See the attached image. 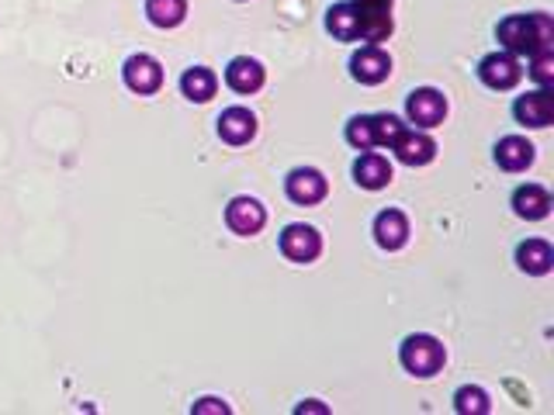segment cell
Masks as SVG:
<instances>
[{"mask_svg": "<svg viewBox=\"0 0 554 415\" xmlns=\"http://www.w3.org/2000/svg\"><path fill=\"white\" fill-rule=\"evenodd\" d=\"M146 18L156 28H177L187 18V0H146Z\"/></svg>", "mask_w": 554, "mask_h": 415, "instance_id": "obj_21", "label": "cell"}, {"mask_svg": "<svg viewBox=\"0 0 554 415\" xmlns=\"http://www.w3.org/2000/svg\"><path fill=\"white\" fill-rule=\"evenodd\" d=\"M215 90H219V77H215L208 66H191V70L181 77V94L187 97V101H194V104L212 101Z\"/></svg>", "mask_w": 554, "mask_h": 415, "instance_id": "obj_20", "label": "cell"}, {"mask_svg": "<svg viewBox=\"0 0 554 415\" xmlns=\"http://www.w3.org/2000/svg\"><path fill=\"white\" fill-rule=\"evenodd\" d=\"M226 225L236 236H257L260 229L267 225V211L257 198H232L226 208Z\"/></svg>", "mask_w": 554, "mask_h": 415, "instance_id": "obj_10", "label": "cell"}, {"mask_svg": "<svg viewBox=\"0 0 554 415\" xmlns=\"http://www.w3.org/2000/svg\"><path fill=\"white\" fill-rule=\"evenodd\" d=\"M513 115H516V122L527 128H548L554 122V94L548 87L530 90V94H523L520 101L513 104Z\"/></svg>", "mask_w": 554, "mask_h": 415, "instance_id": "obj_9", "label": "cell"}, {"mask_svg": "<svg viewBox=\"0 0 554 415\" xmlns=\"http://www.w3.org/2000/svg\"><path fill=\"white\" fill-rule=\"evenodd\" d=\"M374 132H378V146H392L406 132V122L395 115H374Z\"/></svg>", "mask_w": 554, "mask_h": 415, "instance_id": "obj_25", "label": "cell"}, {"mask_svg": "<svg viewBox=\"0 0 554 415\" xmlns=\"http://www.w3.org/2000/svg\"><path fill=\"white\" fill-rule=\"evenodd\" d=\"M191 412H194V415H201V412H222V415H226V412H229V405H226V402H219V398H201V402L194 405Z\"/></svg>", "mask_w": 554, "mask_h": 415, "instance_id": "obj_26", "label": "cell"}, {"mask_svg": "<svg viewBox=\"0 0 554 415\" xmlns=\"http://www.w3.org/2000/svg\"><path fill=\"white\" fill-rule=\"evenodd\" d=\"M122 77H125V87L132 90V94H156V90L163 87V66L156 63L153 56H146V52H139V56H129L122 66Z\"/></svg>", "mask_w": 554, "mask_h": 415, "instance_id": "obj_8", "label": "cell"}, {"mask_svg": "<svg viewBox=\"0 0 554 415\" xmlns=\"http://www.w3.org/2000/svg\"><path fill=\"white\" fill-rule=\"evenodd\" d=\"M406 118L416 128H437L447 118V97L437 87H416L406 97Z\"/></svg>", "mask_w": 554, "mask_h": 415, "instance_id": "obj_3", "label": "cell"}, {"mask_svg": "<svg viewBox=\"0 0 554 415\" xmlns=\"http://www.w3.org/2000/svg\"><path fill=\"white\" fill-rule=\"evenodd\" d=\"M554 208L551 201V191L541 184H523L513 191V211L520 218H527V222H541V218H548Z\"/></svg>", "mask_w": 554, "mask_h": 415, "instance_id": "obj_14", "label": "cell"}, {"mask_svg": "<svg viewBox=\"0 0 554 415\" xmlns=\"http://www.w3.org/2000/svg\"><path fill=\"white\" fill-rule=\"evenodd\" d=\"M219 135L229 146H246L257 135V115L250 108H239V104L236 108H226L219 115Z\"/></svg>", "mask_w": 554, "mask_h": 415, "instance_id": "obj_13", "label": "cell"}, {"mask_svg": "<svg viewBox=\"0 0 554 415\" xmlns=\"http://www.w3.org/2000/svg\"><path fill=\"white\" fill-rule=\"evenodd\" d=\"M281 253L288 256L291 263H312L323 253V236H319L312 225L295 222L281 232Z\"/></svg>", "mask_w": 554, "mask_h": 415, "instance_id": "obj_7", "label": "cell"}, {"mask_svg": "<svg viewBox=\"0 0 554 415\" xmlns=\"http://www.w3.org/2000/svg\"><path fill=\"white\" fill-rule=\"evenodd\" d=\"M264 80H267L264 66L250 56H236L226 66V83L236 90V94H257V90L264 87Z\"/></svg>", "mask_w": 554, "mask_h": 415, "instance_id": "obj_18", "label": "cell"}, {"mask_svg": "<svg viewBox=\"0 0 554 415\" xmlns=\"http://www.w3.org/2000/svg\"><path fill=\"white\" fill-rule=\"evenodd\" d=\"M357 7H378V11H392V0H354Z\"/></svg>", "mask_w": 554, "mask_h": 415, "instance_id": "obj_27", "label": "cell"}, {"mask_svg": "<svg viewBox=\"0 0 554 415\" xmlns=\"http://www.w3.org/2000/svg\"><path fill=\"white\" fill-rule=\"evenodd\" d=\"M284 194H288L295 205H305V208L319 205L329 194V180L316 170V166H298V170H291L288 180H284Z\"/></svg>", "mask_w": 554, "mask_h": 415, "instance_id": "obj_6", "label": "cell"}, {"mask_svg": "<svg viewBox=\"0 0 554 415\" xmlns=\"http://www.w3.org/2000/svg\"><path fill=\"white\" fill-rule=\"evenodd\" d=\"M530 77H534L541 87H551L554 83V49H544V52H534L530 56Z\"/></svg>", "mask_w": 554, "mask_h": 415, "instance_id": "obj_24", "label": "cell"}, {"mask_svg": "<svg viewBox=\"0 0 554 415\" xmlns=\"http://www.w3.org/2000/svg\"><path fill=\"white\" fill-rule=\"evenodd\" d=\"M537 149L534 142H527L523 135H506V139L496 142V163L503 166L506 173H520L534 163Z\"/></svg>", "mask_w": 554, "mask_h": 415, "instance_id": "obj_19", "label": "cell"}, {"mask_svg": "<svg viewBox=\"0 0 554 415\" xmlns=\"http://www.w3.org/2000/svg\"><path fill=\"white\" fill-rule=\"evenodd\" d=\"M454 409H458L461 415H489L492 402H489V395H485L482 388H471V384H464V388L454 391Z\"/></svg>", "mask_w": 554, "mask_h": 415, "instance_id": "obj_23", "label": "cell"}, {"mask_svg": "<svg viewBox=\"0 0 554 415\" xmlns=\"http://www.w3.org/2000/svg\"><path fill=\"white\" fill-rule=\"evenodd\" d=\"M478 80L489 90H513L523 80V66L513 52H489L478 63Z\"/></svg>", "mask_w": 554, "mask_h": 415, "instance_id": "obj_5", "label": "cell"}, {"mask_svg": "<svg viewBox=\"0 0 554 415\" xmlns=\"http://www.w3.org/2000/svg\"><path fill=\"white\" fill-rule=\"evenodd\" d=\"M326 28L340 42H361V11L354 0H343L326 11Z\"/></svg>", "mask_w": 554, "mask_h": 415, "instance_id": "obj_15", "label": "cell"}, {"mask_svg": "<svg viewBox=\"0 0 554 415\" xmlns=\"http://www.w3.org/2000/svg\"><path fill=\"white\" fill-rule=\"evenodd\" d=\"M499 42L513 56H534V52L554 49V21L551 14L534 11V14H509L496 28Z\"/></svg>", "mask_w": 554, "mask_h": 415, "instance_id": "obj_1", "label": "cell"}, {"mask_svg": "<svg viewBox=\"0 0 554 415\" xmlns=\"http://www.w3.org/2000/svg\"><path fill=\"white\" fill-rule=\"evenodd\" d=\"M392 153L406 166H426V163H433V156H437V142H433L423 128H406V132L392 142Z\"/></svg>", "mask_w": 554, "mask_h": 415, "instance_id": "obj_11", "label": "cell"}, {"mask_svg": "<svg viewBox=\"0 0 554 415\" xmlns=\"http://www.w3.org/2000/svg\"><path fill=\"white\" fill-rule=\"evenodd\" d=\"M350 77L364 83V87H378V83L392 77V56L381 45H361L350 56Z\"/></svg>", "mask_w": 554, "mask_h": 415, "instance_id": "obj_4", "label": "cell"}, {"mask_svg": "<svg viewBox=\"0 0 554 415\" xmlns=\"http://www.w3.org/2000/svg\"><path fill=\"white\" fill-rule=\"evenodd\" d=\"M347 142L361 153L378 146V132H374V115H354L347 122Z\"/></svg>", "mask_w": 554, "mask_h": 415, "instance_id": "obj_22", "label": "cell"}, {"mask_svg": "<svg viewBox=\"0 0 554 415\" xmlns=\"http://www.w3.org/2000/svg\"><path fill=\"white\" fill-rule=\"evenodd\" d=\"M354 180L364 187V191H381V187L392 184V163L381 153H361L354 163Z\"/></svg>", "mask_w": 554, "mask_h": 415, "instance_id": "obj_17", "label": "cell"}, {"mask_svg": "<svg viewBox=\"0 0 554 415\" xmlns=\"http://www.w3.org/2000/svg\"><path fill=\"white\" fill-rule=\"evenodd\" d=\"M516 267L530 277H544L554 267V249L548 239H527V243L516 246Z\"/></svg>", "mask_w": 554, "mask_h": 415, "instance_id": "obj_16", "label": "cell"}, {"mask_svg": "<svg viewBox=\"0 0 554 415\" xmlns=\"http://www.w3.org/2000/svg\"><path fill=\"white\" fill-rule=\"evenodd\" d=\"M374 243L381 249H388V253L402 249L409 243V218L402 215L399 208H385L374 218Z\"/></svg>", "mask_w": 554, "mask_h": 415, "instance_id": "obj_12", "label": "cell"}, {"mask_svg": "<svg viewBox=\"0 0 554 415\" xmlns=\"http://www.w3.org/2000/svg\"><path fill=\"white\" fill-rule=\"evenodd\" d=\"M399 364L406 367L413 377H433L444 371L447 364V350L437 336L430 332H416V336H406L399 346Z\"/></svg>", "mask_w": 554, "mask_h": 415, "instance_id": "obj_2", "label": "cell"}]
</instances>
